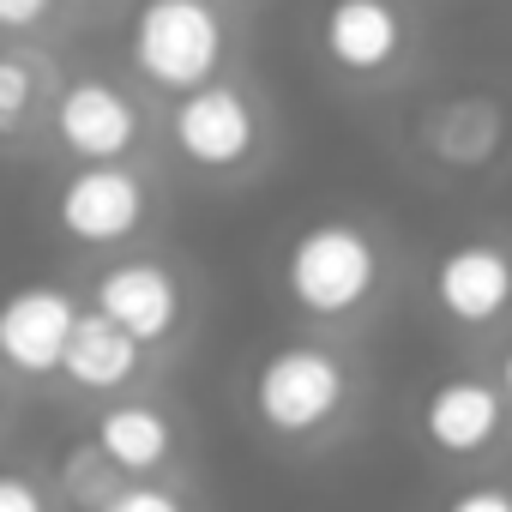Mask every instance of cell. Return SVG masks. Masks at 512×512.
I'll return each instance as SVG.
<instances>
[{
    "label": "cell",
    "mask_w": 512,
    "mask_h": 512,
    "mask_svg": "<svg viewBox=\"0 0 512 512\" xmlns=\"http://www.w3.org/2000/svg\"><path fill=\"white\" fill-rule=\"evenodd\" d=\"M380 290V241L356 217H320L284 247V296L308 320H350Z\"/></svg>",
    "instance_id": "cell-1"
},
{
    "label": "cell",
    "mask_w": 512,
    "mask_h": 512,
    "mask_svg": "<svg viewBox=\"0 0 512 512\" xmlns=\"http://www.w3.org/2000/svg\"><path fill=\"white\" fill-rule=\"evenodd\" d=\"M229 19L217 0H139L127 25V61L157 91H193L223 73Z\"/></svg>",
    "instance_id": "cell-2"
},
{
    "label": "cell",
    "mask_w": 512,
    "mask_h": 512,
    "mask_svg": "<svg viewBox=\"0 0 512 512\" xmlns=\"http://www.w3.org/2000/svg\"><path fill=\"white\" fill-rule=\"evenodd\" d=\"M350 404V368L326 344H284L253 368V416L278 440L326 434Z\"/></svg>",
    "instance_id": "cell-3"
},
{
    "label": "cell",
    "mask_w": 512,
    "mask_h": 512,
    "mask_svg": "<svg viewBox=\"0 0 512 512\" xmlns=\"http://www.w3.org/2000/svg\"><path fill=\"white\" fill-rule=\"evenodd\" d=\"M169 139L181 151V163L205 169V175H235L260 157L266 145V115L241 85L229 79H205L193 91H181V103L169 109Z\"/></svg>",
    "instance_id": "cell-4"
},
{
    "label": "cell",
    "mask_w": 512,
    "mask_h": 512,
    "mask_svg": "<svg viewBox=\"0 0 512 512\" xmlns=\"http://www.w3.org/2000/svg\"><path fill=\"white\" fill-rule=\"evenodd\" d=\"M151 217V187L139 169L121 163H79L55 187V229L79 247H121L145 229Z\"/></svg>",
    "instance_id": "cell-5"
},
{
    "label": "cell",
    "mask_w": 512,
    "mask_h": 512,
    "mask_svg": "<svg viewBox=\"0 0 512 512\" xmlns=\"http://www.w3.org/2000/svg\"><path fill=\"white\" fill-rule=\"evenodd\" d=\"M139 103L127 85L103 73H79L55 91L49 103V133L73 163H121L139 145Z\"/></svg>",
    "instance_id": "cell-6"
},
{
    "label": "cell",
    "mask_w": 512,
    "mask_h": 512,
    "mask_svg": "<svg viewBox=\"0 0 512 512\" xmlns=\"http://www.w3.org/2000/svg\"><path fill=\"white\" fill-rule=\"evenodd\" d=\"M79 326V296L61 284H25L0 302V368L19 380L61 374L67 338Z\"/></svg>",
    "instance_id": "cell-7"
},
{
    "label": "cell",
    "mask_w": 512,
    "mask_h": 512,
    "mask_svg": "<svg viewBox=\"0 0 512 512\" xmlns=\"http://www.w3.org/2000/svg\"><path fill=\"white\" fill-rule=\"evenodd\" d=\"M320 49L350 79H380L410 49V19L398 0H326L320 13Z\"/></svg>",
    "instance_id": "cell-8"
},
{
    "label": "cell",
    "mask_w": 512,
    "mask_h": 512,
    "mask_svg": "<svg viewBox=\"0 0 512 512\" xmlns=\"http://www.w3.org/2000/svg\"><path fill=\"white\" fill-rule=\"evenodd\" d=\"M428 296L434 308L452 320V326H494L506 308H512V253L500 241H458L434 260V278H428Z\"/></svg>",
    "instance_id": "cell-9"
},
{
    "label": "cell",
    "mask_w": 512,
    "mask_h": 512,
    "mask_svg": "<svg viewBox=\"0 0 512 512\" xmlns=\"http://www.w3.org/2000/svg\"><path fill=\"white\" fill-rule=\"evenodd\" d=\"M91 308L109 314L115 326H127V332L151 350V344L175 338L187 296H181V278H175L163 260H115L109 272H97Z\"/></svg>",
    "instance_id": "cell-10"
},
{
    "label": "cell",
    "mask_w": 512,
    "mask_h": 512,
    "mask_svg": "<svg viewBox=\"0 0 512 512\" xmlns=\"http://www.w3.org/2000/svg\"><path fill=\"white\" fill-rule=\"evenodd\" d=\"M506 392L500 380H482V374H446L428 386L422 398V434L434 452L446 458H476L488 452L500 434H506Z\"/></svg>",
    "instance_id": "cell-11"
},
{
    "label": "cell",
    "mask_w": 512,
    "mask_h": 512,
    "mask_svg": "<svg viewBox=\"0 0 512 512\" xmlns=\"http://www.w3.org/2000/svg\"><path fill=\"white\" fill-rule=\"evenodd\" d=\"M139 368H145V344H139L127 326H115L109 314L79 308V326H73V338H67L61 374H67L79 392H121V386L139 380Z\"/></svg>",
    "instance_id": "cell-12"
},
{
    "label": "cell",
    "mask_w": 512,
    "mask_h": 512,
    "mask_svg": "<svg viewBox=\"0 0 512 512\" xmlns=\"http://www.w3.org/2000/svg\"><path fill=\"white\" fill-rule=\"evenodd\" d=\"M91 440L109 452V464L121 476H151L175 458V422L163 404H145V398H121L97 416Z\"/></svg>",
    "instance_id": "cell-13"
},
{
    "label": "cell",
    "mask_w": 512,
    "mask_h": 512,
    "mask_svg": "<svg viewBox=\"0 0 512 512\" xmlns=\"http://www.w3.org/2000/svg\"><path fill=\"white\" fill-rule=\"evenodd\" d=\"M49 103H55V85H49L43 55L19 49V43H0V151L25 145L49 121Z\"/></svg>",
    "instance_id": "cell-14"
},
{
    "label": "cell",
    "mask_w": 512,
    "mask_h": 512,
    "mask_svg": "<svg viewBox=\"0 0 512 512\" xmlns=\"http://www.w3.org/2000/svg\"><path fill=\"white\" fill-rule=\"evenodd\" d=\"M121 482H127V476L109 464V452H103L97 440H73V446L61 452V464H55L61 500H73V506H85V512H103Z\"/></svg>",
    "instance_id": "cell-15"
},
{
    "label": "cell",
    "mask_w": 512,
    "mask_h": 512,
    "mask_svg": "<svg viewBox=\"0 0 512 512\" xmlns=\"http://www.w3.org/2000/svg\"><path fill=\"white\" fill-rule=\"evenodd\" d=\"M482 109H488L482 97H458V103H446L440 121H434V133H428V151H434L440 163H488L494 145H500V121H488V127L470 133V121H476Z\"/></svg>",
    "instance_id": "cell-16"
},
{
    "label": "cell",
    "mask_w": 512,
    "mask_h": 512,
    "mask_svg": "<svg viewBox=\"0 0 512 512\" xmlns=\"http://www.w3.org/2000/svg\"><path fill=\"white\" fill-rule=\"evenodd\" d=\"M103 512H187V500L163 482H121Z\"/></svg>",
    "instance_id": "cell-17"
},
{
    "label": "cell",
    "mask_w": 512,
    "mask_h": 512,
    "mask_svg": "<svg viewBox=\"0 0 512 512\" xmlns=\"http://www.w3.org/2000/svg\"><path fill=\"white\" fill-rule=\"evenodd\" d=\"M0 512H49V488L19 464H0Z\"/></svg>",
    "instance_id": "cell-18"
},
{
    "label": "cell",
    "mask_w": 512,
    "mask_h": 512,
    "mask_svg": "<svg viewBox=\"0 0 512 512\" xmlns=\"http://www.w3.org/2000/svg\"><path fill=\"white\" fill-rule=\"evenodd\" d=\"M55 13V0H0V37H31Z\"/></svg>",
    "instance_id": "cell-19"
},
{
    "label": "cell",
    "mask_w": 512,
    "mask_h": 512,
    "mask_svg": "<svg viewBox=\"0 0 512 512\" xmlns=\"http://www.w3.org/2000/svg\"><path fill=\"white\" fill-rule=\"evenodd\" d=\"M440 512H512V488H494V482H476V488H458Z\"/></svg>",
    "instance_id": "cell-20"
},
{
    "label": "cell",
    "mask_w": 512,
    "mask_h": 512,
    "mask_svg": "<svg viewBox=\"0 0 512 512\" xmlns=\"http://www.w3.org/2000/svg\"><path fill=\"white\" fill-rule=\"evenodd\" d=\"M500 392H506V404H512V350H506V362H500Z\"/></svg>",
    "instance_id": "cell-21"
},
{
    "label": "cell",
    "mask_w": 512,
    "mask_h": 512,
    "mask_svg": "<svg viewBox=\"0 0 512 512\" xmlns=\"http://www.w3.org/2000/svg\"><path fill=\"white\" fill-rule=\"evenodd\" d=\"M0 416H7V368H0Z\"/></svg>",
    "instance_id": "cell-22"
},
{
    "label": "cell",
    "mask_w": 512,
    "mask_h": 512,
    "mask_svg": "<svg viewBox=\"0 0 512 512\" xmlns=\"http://www.w3.org/2000/svg\"><path fill=\"white\" fill-rule=\"evenodd\" d=\"M67 7H103V0H67Z\"/></svg>",
    "instance_id": "cell-23"
}]
</instances>
